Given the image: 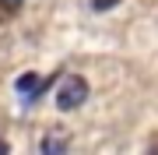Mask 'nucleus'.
Instances as JSON below:
<instances>
[{
  "mask_svg": "<svg viewBox=\"0 0 158 155\" xmlns=\"http://www.w3.org/2000/svg\"><path fill=\"white\" fill-rule=\"evenodd\" d=\"M88 81L81 78V74H67L60 81V88H56V109H63V113H70V109H77V106H85V99H88Z\"/></svg>",
  "mask_w": 158,
  "mask_h": 155,
  "instance_id": "f257e3e1",
  "label": "nucleus"
},
{
  "mask_svg": "<svg viewBox=\"0 0 158 155\" xmlns=\"http://www.w3.org/2000/svg\"><path fill=\"white\" fill-rule=\"evenodd\" d=\"M67 138H53V134H49V138H42V144H39V148H42V155H60V152H67Z\"/></svg>",
  "mask_w": 158,
  "mask_h": 155,
  "instance_id": "f03ea898",
  "label": "nucleus"
},
{
  "mask_svg": "<svg viewBox=\"0 0 158 155\" xmlns=\"http://www.w3.org/2000/svg\"><path fill=\"white\" fill-rule=\"evenodd\" d=\"M25 0H0V11H7V14H14L18 7H21Z\"/></svg>",
  "mask_w": 158,
  "mask_h": 155,
  "instance_id": "7ed1b4c3",
  "label": "nucleus"
},
{
  "mask_svg": "<svg viewBox=\"0 0 158 155\" xmlns=\"http://www.w3.org/2000/svg\"><path fill=\"white\" fill-rule=\"evenodd\" d=\"M119 0H91V7H95V11H109V7H116Z\"/></svg>",
  "mask_w": 158,
  "mask_h": 155,
  "instance_id": "20e7f679",
  "label": "nucleus"
},
{
  "mask_svg": "<svg viewBox=\"0 0 158 155\" xmlns=\"http://www.w3.org/2000/svg\"><path fill=\"white\" fill-rule=\"evenodd\" d=\"M7 152H11V144H7L4 138H0V155H7Z\"/></svg>",
  "mask_w": 158,
  "mask_h": 155,
  "instance_id": "39448f33",
  "label": "nucleus"
}]
</instances>
